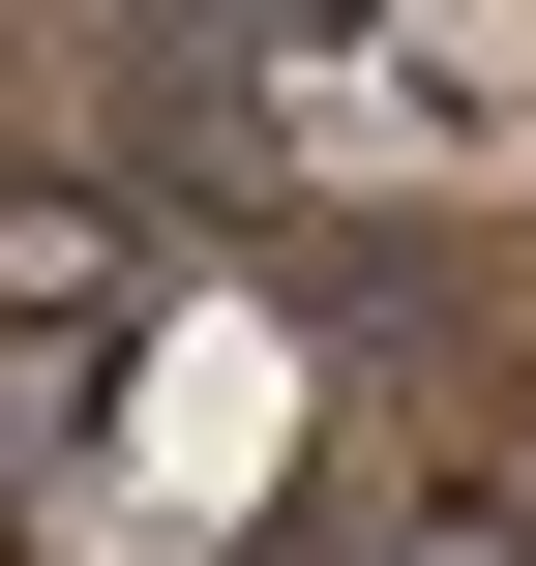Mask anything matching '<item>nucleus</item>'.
<instances>
[{
  "mask_svg": "<svg viewBox=\"0 0 536 566\" xmlns=\"http://www.w3.org/2000/svg\"><path fill=\"white\" fill-rule=\"evenodd\" d=\"M179 269H149V209L119 179H60V149H0V358H90V328H149Z\"/></svg>",
  "mask_w": 536,
  "mask_h": 566,
  "instance_id": "f257e3e1",
  "label": "nucleus"
},
{
  "mask_svg": "<svg viewBox=\"0 0 536 566\" xmlns=\"http://www.w3.org/2000/svg\"><path fill=\"white\" fill-rule=\"evenodd\" d=\"M0 566H30V418H0Z\"/></svg>",
  "mask_w": 536,
  "mask_h": 566,
  "instance_id": "f03ea898",
  "label": "nucleus"
}]
</instances>
